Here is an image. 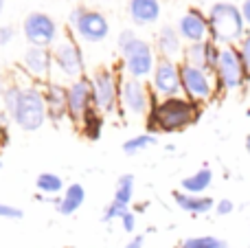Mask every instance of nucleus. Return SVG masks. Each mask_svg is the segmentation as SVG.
I'll return each instance as SVG.
<instances>
[{
  "instance_id": "cd10ccee",
  "label": "nucleus",
  "mask_w": 250,
  "mask_h": 248,
  "mask_svg": "<svg viewBox=\"0 0 250 248\" xmlns=\"http://www.w3.org/2000/svg\"><path fill=\"white\" fill-rule=\"evenodd\" d=\"M20 95H22V86L20 83H9L7 90L2 92V108L9 117H13L18 103H20Z\"/></svg>"
},
{
  "instance_id": "e433bc0d",
  "label": "nucleus",
  "mask_w": 250,
  "mask_h": 248,
  "mask_svg": "<svg viewBox=\"0 0 250 248\" xmlns=\"http://www.w3.org/2000/svg\"><path fill=\"white\" fill-rule=\"evenodd\" d=\"M4 90H7V83H4V82H2V77H0V97H2V92H4Z\"/></svg>"
},
{
  "instance_id": "f03ea898",
  "label": "nucleus",
  "mask_w": 250,
  "mask_h": 248,
  "mask_svg": "<svg viewBox=\"0 0 250 248\" xmlns=\"http://www.w3.org/2000/svg\"><path fill=\"white\" fill-rule=\"evenodd\" d=\"M117 46L121 51L125 77L138 79V82H145V79L151 77L154 66L158 62V55H156V48L147 40L138 38L132 29H125L119 33Z\"/></svg>"
},
{
  "instance_id": "7c9ffc66",
  "label": "nucleus",
  "mask_w": 250,
  "mask_h": 248,
  "mask_svg": "<svg viewBox=\"0 0 250 248\" xmlns=\"http://www.w3.org/2000/svg\"><path fill=\"white\" fill-rule=\"evenodd\" d=\"M22 218H24V211L20 207L0 202V220H22Z\"/></svg>"
},
{
  "instance_id": "a211bd4d",
  "label": "nucleus",
  "mask_w": 250,
  "mask_h": 248,
  "mask_svg": "<svg viewBox=\"0 0 250 248\" xmlns=\"http://www.w3.org/2000/svg\"><path fill=\"white\" fill-rule=\"evenodd\" d=\"M182 53H185V44H182V38L176 26H160V31L156 33V55L178 62L182 60Z\"/></svg>"
},
{
  "instance_id": "58836bf2",
  "label": "nucleus",
  "mask_w": 250,
  "mask_h": 248,
  "mask_svg": "<svg viewBox=\"0 0 250 248\" xmlns=\"http://www.w3.org/2000/svg\"><path fill=\"white\" fill-rule=\"evenodd\" d=\"M4 11V0H0V13Z\"/></svg>"
},
{
  "instance_id": "f704fd0d",
  "label": "nucleus",
  "mask_w": 250,
  "mask_h": 248,
  "mask_svg": "<svg viewBox=\"0 0 250 248\" xmlns=\"http://www.w3.org/2000/svg\"><path fill=\"white\" fill-rule=\"evenodd\" d=\"M239 9H242V16H244V22H246V29L250 31V0H242Z\"/></svg>"
},
{
  "instance_id": "4be33fe9",
  "label": "nucleus",
  "mask_w": 250,
  "mask_h": 248,
  "mask_svg": "<svg viewBox=\"0 0 250 248\" xmlns=\"http://www.w3.org/2000/svg\"><path fill=\"white\" fill-rule=\"evenodd\" d=\"M77 125L86 141H99L101 134H104V127H105V114H101L99 110L92 105L90 110L83 112V117L79 119Z\"/></svg>"
},
{
  "instance_id": "c756f323",
  "label": "nucleus",
  "mask_w": 250,
  "mask_h": 248,
  "mask_svg": "<svg viewBox=\"0 0 250 248\" xmlns=\"http://www.w3.org/2000/svg\"><path fill=\"white\" fill-rule=\"evenodd\" d=\"M235 48H237V53H239V57H242L244 66H246V70L250 73V31H246V35L239 40V44Z\"/></svg>"
},
{
  "instance_id": "f3484780",
  "label": "nucleus",
  "mask_w": 250,
  "mask_h": 248,
  "mask_svg": "<svg viewBox=\"0 0 250 248\" xmlns=\"http://www.w3.org/2000/svg\"><path fill=\"white\" fill-rule=\"evenodd\" d=\"M22 68L33 79H48L53 73V55L51 48L44 46H26L22 55Z\"/></svg>"
},
{
  "instance_id": "ddd939ff",
  "label": "nucleus",
  "mask_w": 250,
  "mask_h": 248,
  "mask_svg": "<svg viewBox=\"0 0 250 248\" xmlns=\"http://www.w3.org/2000/svg\"><path fill=\"white\" fill-rule=\"evenodd\" d=\"M176 29H178V33H180L182 42H187V44L204 42V40L211 38L207 13H202L195 7L187 9V11L182 13L180 20H178V24H176Z\"/></svg>"
},
{
  "instance_id": "393cba45",
  "label": "nucleus",
  "mask_w": 250,
  "mask_h": 248,
  "mask_svg": "<svg viewBox=\"0 0 250 248\" xmlns=\"http://www.w3.org/2000/svg\"><path fill=\"white\" fill-rule=\"evenodd\" d=\"M134 185H136V180H134L132 174H123L119 176L117 180V187H114V202H119V205H125L129 207L134 200Z\"/></svg>"
},
{
  "instance_id": "0eeeda50",
  "label": "nucleus",
  "mask_w": 250,
  "mask_h": 248,
  "mask_svg": "<svg viewBox=\"0 0 250 248\" xmlns=\"http://www.w3.org/2000/svg\"><path fill=\"white\" fill-rule=\"evenodd\" d=\"M68 24L75 31V35L86 44H99L110 35L108 18L97 9H88L82 4L68 13Z\"/></svg>"
},
{
  "instance_id": "f8f14e48",
  "label": "nucleus",
  "mask_w": 250,
  "mask_h": 248,
  "mask_svg": "<svg viewBox=\"0 0 250 248\" xmlns=\"http://www.w3.org/2000/svg\"><path fill=\"white\" fill-rule=\"evenodd\" d=\"M154 92L147 86L145 82H138V79H121V97H119V103L127 114L132 117H147L151 108V101H154Z\"/></svg>"
},
{
  "instance_id": "c9c22d12",
  "label": "nucleus",
  "mask_w": 250,
  "mask_h": 248,
  "mask_svg": "<svg viewBox=\"0 0 250 248\" xmlns=\"http://www.w3.org/2000/svg\"><path fill=\"white\" fill-rule=\"evenodd\" d=\"M143 244H145V235H134L132 240L125 244V248H143Z\"/></svg>"
},
{
  "instance_id": "473e14b6",
  "label": "nucleus",
  "mask_w": 250,
  "mask_h": 248,
  "mask_svg": "<svg viewBox=\"0 0 250 248\" xmlns=\"http://www.w3.org/2000/svg\"><path fill=\"white\" fill-rule=\"evenodd\" d=\"M13 38H16V29H13L11 24H2V26H0V46L11 44Z\"/></svg>"
},
{
  "instance_id": "4c0bfd02",
  "label": "nucleus",
  "mask_w": 250,
  "mask_h": 248,
  "mask_svg": "<svg viewBox=\"0 0 250 248\" xmlns=\"http://www.w3.org/2000/svg\"><path fill=\"white\" fill-rule=\"evenodd\" d=\"M246 152L250 154V136H248V139H246Z\"/></svg>"
},
{
  "instance_id": "6ab92c4d",
  "label": "nucleus",
  "mask_w": 250,
  "mask_h": 248,
  "mask_svg": "<svg viewBox=\"0 0 250 248\" xmlns=\"http://www.w3.org/2000/svg\"><path fill=\"white\" fill-rule=\"evenodd\" d=\"M160 11H163L160 0H129L127 2L129 20L136 26H149L158 22Z\"/></svg>"
},
{
  "instance_id": "72a5a7b5",
  "label": "nucleus",
  "mask_w": 250,
  "mask_h": 248,
  "mask_svg": "<svg viewBox=\"0 0 250 248\" xmlns=\"http://www.w3.org/2000/svg\"><path fill=\"white\" fill-rule=\"evenodd\" d=\"M233 211H235V202L233 200H229V198L217 200V205H215V213L217 215H229V213H233Z\"/></svg>"
},
{
  "instance_id": "39448f33",
  "label": "nucleus",
  "mask_w": 250,
  "mask_h": 248,
  "mask_svg": "<svg viewBox=\"0 0 250 248\" xmlns=\"http://www.w3.org/2000/svg\"><path fill=\"white\" fill-rule=\"evenodd\" d=\"M92 83V105L99 110L101 114H114L121 103V77L108 66H99L95 73L90 75Z\"/></svg>"
},
{
  "instance_id": "4468645a",
  "label": "nucleus",
  "mask_w": 250,
  "mask_h": 248,
  "mask_svg": "<svg viewBox=\"0 0 250 248\" xmlns=\"http://www.w3.org/2000/svg\"><path fill=\"white\" fill-rule=\"evenodd\" d=\"M220 51L215 42L211 40H204V42H195V44H187L185 53H182V62L191 66H198V68H204L208 73H215L217 60H220Z\"/></svg>"
},
{
  "instance_id": "1a4fd4ad",
  "label": "nucleus",
  "mask_w": 250,
  "mask_h": 248,
  "mask_svg": "<svg viewBox=\"0 0 250 248\" xmlns=\"http://www.w3.org/2000/svg\"><path fill=\"white\" fill-rule=\"evenodd\" d=\"M250 77V73L244 66L242 57H239L237 48L235 46H224L220 51V60L215 66V79H217V88L220 90H239L246 83V79Z\"/></svg>"
},
{
  "instance_id": "b1692460",
  "label": "nucleus",
  "mask_w": 250,
  "mask_h": 248,
  "mask_svg": "<svg viewBox=\"0 0 250 248\" xmlns=\"http://www.w3.org/2000/svg\"><path fill=\"white\" fill-rule=\"evenodd\" d=\"M35 189H38L40 193H44L46 198H55L57 193H62L66 189L64 180H62V176L53 174V171H42V174L35 178Z\"/></svg>"
},
{
  "instance_id": "f257e3e1",
  "label": "nucleus",
  "mask_w": 250,
  "mask_h": 248,
  "mask_svg": "<svg viewBox=\"0 0 250 248\" xmlns=\"http://www.w3.org/2000/svg\"><path fill=\"white\" fill-rule=\"evenodd\" d=\"M200 117H202V105L187 99L185 95L167 97V99L154 97L145 117V125L149 134H176L195 125Z\"/></svg>"
},
{
  "instance_id": "ea45409f",
  "label": "nucleus",
  "mask_w": 250,
  "mask_h": 248,
  "mask_svg": "<svg viewBox=\"0 0 250 248\" xmlns=\"http://www.w3.org/2000/svg\"><path fill=\"white\" fill-rule=\"evenodd\" d=\"M0 169H2V161H0Z\"/></svg>"
},
{
  "instance_id": "9d476101",
  "label": "nucleus",
  "mask_w": 250,
  "mask_h": 248,
  "mask_svg": "<svg viewBox=\"0 0 250 248\" xmlns=\"http://www.w3.org/2000/svg\"><path fill=\"white\" fill-rule=\"evenodd\" d=\"M22 35L29 42V46H44L51 48L60 40L57 22L44 11H31L22 20Z\"/></svg>"
},
{
  "instance_id": "5701e85b",
  "label": "nucleus",
  "mask_w": 250,
  "mask_h": 248,
  "mask_svg": "<svg viewBox=\"0 0 250 248\" xmlns=\"http://www.w3.org/2000/svg\"><path fill=\"white\" fill-rule=\"evenodd\" d=\"M213 185V171L208 169V167H202V169L193 171L191 176H187V178H182L180 187L185 193H193V196H202L204 191H207L208 187Z\"/></svg>"
},
{
  "instance_id": "2eb2a0df",
  "label": "nucleus",
  "mask_w": 250,
  "mask_h": 248,
  "mask_svg": "<svg viewBox=\"0 0 250 248\" xmlns=\"http://www.w3.org/2000/svg\"><path fill=\"white\" fill-rule=\"evenodd\" d=\"M92 108V83L90 77H79L70 82L68 86V119L73 123H79L86 110Z\"/></svg>"
},
{
  "instance_id": "7ed1b4c3",
  "label": "nucleus",
  "mask_w": 250,
  "mask_h": 248,
  "mask_svg": "<svg viewBox=\"0 0 250 248\" xmlns=\"http://www.w3.org/2000/svg\"><path fill=\"white\" fill-rule=\"evenodd\" d=\"M207 18H208V29H211V38L208 40L215 42L220 48L237 46L239 40L248 31L239 4L229 2V0H220V2L211 4Z\"/></svg>"
},
{
  "instance_id": "2f4dec72",
  "label": "nucleus",
  "mask_w": 250,
  "mask_h": 248,
  "mask_svg": "<svg viewBox=\"0 0 250 248\" xmlns=\"http://www.w3.org/2000/svg\"><path fill=\"white\" fill-rule=\"evenodd\" d=\"M119 222H121V228L125 233H134V231H136V213H134L132 209H129L127 213L119 220Z\"/></svg>"
},
{
  "instance_id": "c85d7f7f",
  "label": "nucleus",
  "mask_w": 250,
  "mask_h": 248,
  "mask_svg": "<svg viewBox=\"0 0 250 248\" xmlns=\"http://www.w3.org/2000/svg\"><path fill=\"white\" fill-rule=\"evenodd\" d=\"M129 211V207H125V205H119V202H110L108 207L104 209V213H101V220H104L105 224H110V222H114V220H121L125 213Z\"/></svg>"
},
{
  "instance_id": "a878e982",
  "label": "nucleus",
  "mask_w": 250,
  "mask_h": 248,
  "mask_svg": "<svg viewBox=\"0 0 250 248\" xmlns=\"http://www.w3.org/2000/svg\"><path fill=\"white\" fill-rule=\"evenodd\" d=\"M151 145H156V134H149V132H145V134L132 136V139L125 141V143H123V152L127 154V156H136V154L145 152V149L151 147Z\"/></svg>"
},
{
  "instance_id": "423d86ee",
  "label": "nucleus",
  "mask_w": 250,
  "mask_h": 248,
  "mask_svg": "<svg viewBox=\"0 0 250 248\" xmlns=\"http://www.w3.org/2000/svg\"><path fill=\"white\" fill-rule=\"evenodd\" d=\"M180 82H182V95L200 105L213 101L217 97V92H220L215 73H208V70L185 64V62H180Z\"/></svg>"
},
{
  "instance_id": "bb28decb",
  "label": "nucleus",
  "mask_w": 250,
  "mask_h": 248,
  "mask_svg": "<svg viewBox=\"0 0 250 248\" xmlns=\"http://www.w3.org/2000/svg\"><path fill=\"white\" fill-rule=\"evenodd\" d=\"M178 248H229V244L215 235H198V237H187Z\"/></svg>"
},
{
  "instance_id": "412c9836",
  "label": "nucleus",
  "mask_w": 250,
  "mask_h": 248,
  "mask_svg": "<svg viewBox=\"0 0 250 248\" xmlns=\"http://www.w3.org/2000/svg\"><path fill=\"white\" fill-rule=\"evenodd\" d=\"M173 202L178 205V209L189 215H204L215 209V200L213 198L193 196V193H185V191H173Z\"/></svg>"
},
{
  "instance_id": "dca6fc26",
  "label": "nucleus",
  "mask_w": 250,
  "mask_h": 248,
  "mask_svg": "<svg viewBox=\"0 0 250 248\" xmlns=\"http://www.w3.org/2000/svg\"><path fill=\"white\" fill-rule=\"evenodd\" d=\"M44 103H46V119L53 123H60L68 117V86L57 82H48L42 88Z\"/></svg>"
},
{
  "instance_id": "aec40b11",
  "label": "nucleus",
  "mask_w": 250,
  "mask_h": 248,
  "mask_svg": "<svg viewBox=\"0 0 250 248\" xmlns=\"http://www.w3.org/2000/svg\"><path fill=\"white\" fill-rule=\"evenodd\" d=\"M83 202H86V189H83L82 183H73L57 196L55 211L66 218V215L77 213V211L83 207Z\"/></svg>"
},
{
  "instance_id": "6e6552de",
  "label": "nucleus",
  "mask_w": 250,
  "mask_h": 248,
  "mask_svg": "<svg viewBox=\"0 0 250 248\" xmlns=\"http://www.w3.org/2000/svg\"><path fill=\"white\" fill-rule=\"evenodd\" d=\"M51 55H53V68L64 79L75 82V79L86 75V62H83L82 46H79L70 35H62V38L53 44Z\"/></svg>"
},
{
  "instance_id": "9b49d317",
  "label": "nucleus",
  "mask_w": 250,
  "mask_h": 248,
  "mask_svg": "<svg viewBox=\"0 0 250 248\" xmlns=\"http://www.w3.org/2000/svg\"><path fill=\"white\" fill-rule=\"evenodd\" d=\"M149 88L158 99L167 97H180L182 95V82H180V62L158 57L154 66V73L149 77Z\"/></svg>"
},
{
  "instance_id": "20e7f679",
  "label": "nucleus",
  "mask_w": 250,
  "mask_h": 248,
  "mask_svg": "<svg viewBox=\"0 0 250 248\" xmlns=\"http://www.w3.org/2000/svg\"><path fill=\"white\" fill-rule=\"evenodd\" d=\"M13 123L24 132H35L46 123V103H44V92L40 86L29 83L22 86L20 103L13 112Z\"/></svg>"
}]
</instances>
